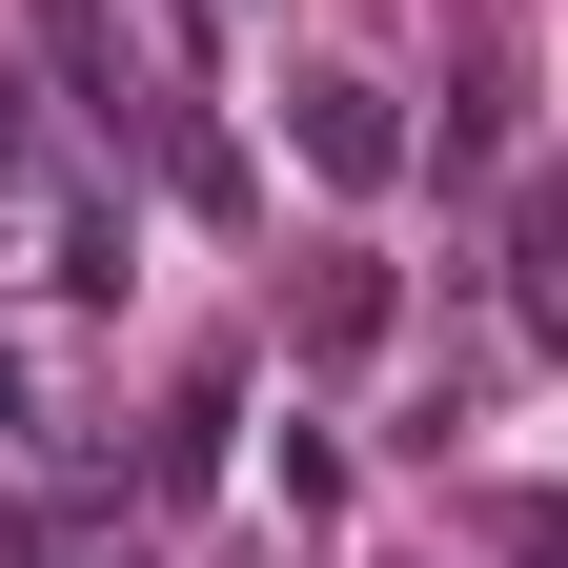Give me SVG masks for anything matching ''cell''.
I'll return each mask as SVG.
<instances>
[{
	"label": "cell",
	"mask_w": 568,
	"mask_h": 568,
	"mask_svg": "<svg viewBox=\"0 0 568 568\" xmlns=\"http://www.w3.org/2000/svg\"><path fill=\"white\" fill-rule=\"evenodd\" d=\"M386 325H406V284H386L366 244H345V264H305V366H366Z\"/></svg>",
	"instance_id": "obj_3"
},
{
	"label": "cell",
	"mask_w": 568,
	"mask_h": 568,
	"mask_svg": "<svg viewBox=\"0 0 568 568\" xmlns=\"http://www.w3.org/2000/svg\"><path fill=\"white\" fill-rule=\"evenodd\" d=\"M284 163H305V183H345V203H366V183H406V122H386V82H366V61H284Z\"/></svg>",
	"instance_id": "obj_1"
},
{
	"label": "cell",
	"mask_w": 568,
	"mask_h": 568,
	"mask_svg": "<svg viewBox=\"0 0 568 568\" xmlns=\"http://www.w3.org/2000/svg\"><path fill=\"white\" fill-rule=\"evenodd\" d=\"M528 325L568 345V183H528Z\"/></svg>",
	"instance_id": "obj_7"
},
{
	"label": "cell",
	"mask_w": 568,
	"mask_h": 568,
	"mask_svg": "<svg viewBox=\"0 0 568 568\" xmlns=\"http://www.w3.org/2000/svg\"><path fill=\"white\" fill-rule=\"evenodd\" d=\"M0 426H21V366H0Z\"/></svg>",
	"instance_id": "obj_8"
},
{
	"label": "cell",
	"mask_w": 568,
	"mask_h": 568,
	"mask_svg": "<svg viewBox=\"0 0 568 568\" xmlns=\"http://www.w3.org/2000/svg\"><path fill=\"white\" fill-rule=\"evenodd\" d=\"M467 528H487V568H568V487H487Z\"/></svg>",
	"instance_id": "obj_4"
},
{
	"label": "cell",
	"mask_w": 568,
	"mask_h": 568,
	"mask_svg": "<svg viewBox=\"0 0 568 568\" xmlns=\"http://www.w3.org/2000/svg\"><path fill=\"white\" fill-rule=\"evenodd\" d=\"M163 183L203 203V224H244V142H224V122H163Z\"/></svg>",
	"instance_id": "obj_5"
},
{
	"label": "cell",
	"mask_w": 568,
	"mask_h": 568,
	"mask_svg": "<svg viewBox=\"0 0 568 568\" xmlns=\"http://www.w3.org/2000/svg\"><path fill=\"white\" fill-rule=\"evenodd\" d=\"M264 487H284V528H345V447H325V426H284V467H264Z\"/></svg>",
	"instance_id": "obj_6"
},
{
	"label": "cell",
	"mask_w": 568,
	"mask_h": 568,
	"mask_svg": "<svg viewBox=\"0 0 568 568\" xmlns=\"http://www.w3.org/2000/svg\"><path fill=\"white\" fill-rule=\"evenodd\" d=\"M21 61H41V82L82 102V122H163V102H142V61H122V21H102V0H21Z\"/></svg>",
	"instance_id": "obj_2"
}]
</instances>
